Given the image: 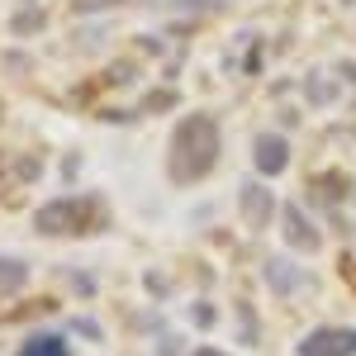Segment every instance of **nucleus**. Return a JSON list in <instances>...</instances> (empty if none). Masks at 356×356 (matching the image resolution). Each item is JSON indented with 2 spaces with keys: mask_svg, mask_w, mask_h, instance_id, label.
I'll use <instances>...</instances> for the list:
<instances>
[{
  "mask_svg": "<svg viewBox=\"0 0 356 356\" xmlns=\"http://www.w3.org/2000/svg\"><path fill=\"white\" fill-rule=\"evenodd\" d=\"M347 352H356V332H314L309 342L300 347V356H347Z\"/></svg>",
  "mask_w": 356,
  "mask_h": 356,
  "instance_id": "nucleus-1",
  "label": "nucleus"
},
{
  "mask_svg": "<svg viewBox=\"0 0 356 356\" xmlns=\"http://www.w3.org/2000/svg\"><path fill=\"white\" fill-rule=\"evenodd\" d=\"M19 356H67V342L62 337H33Z\"/></svg>",
  "mask_w": 356,
  "mask_h": 356,
  "instance_id": "nucleus-2",
  "label": "nucleus"
}]
</instances>
